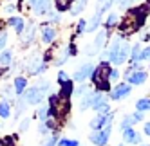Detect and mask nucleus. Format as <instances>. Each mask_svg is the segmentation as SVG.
Here are the masks:
<instances>
[{
  "label": "nucleus",
  "instance_id": "1",
  "mask_svg": "<svg viewBox=\"0 0 150 146\" xmlns=\"http://www.w3.org/2000/svg\"><path fill=\"white\" fill-rule=\"evenodd\" d=\"M110 65H109V61H101V63L94 69L92 72V81H94V85L96 88H98V92H107V90H110Z\"/></svg>",
  "mask_w": 150,
  "mask_h": 146
},
{
  "label": "nucleus",
  "instance_id": "2",
  "mask_svg": "<svg viewBox=\"0 0 150 146\" xmlns=\"http://www.w3.org/2000/svg\"><path fill=\"white\" fill-rule=\"evenodd\" d=\"M110 132H112V124H107V126L101 128V130H94L89 135V139L96 146H107V141H109V137H110Z\"/></svg>",
  "mask_w": 150,
  "mask_h": 146
},
{
  "label": "nucleus",
  "instance_id": "3",
  "mask_svg": "<svg viewBox=\"0 0 150 146\" xmlns=\"http://www.w3.org/2000/svg\"><path fill=\"white\" fill-rule=\"evenodd\" d=\"M125 79H127V83H130V85H143V83L148 79V74H146V70H132V69H128L125 72Z\"/></svg>",
  "mask_w": 150,
  "mask_h": 146
},
{
  "label": "nucleus",
  "instance_id": "4",
  "mask_svg": "<svg viewBox=\"0 0 150 146\" xmlns=\"http://www.w3.org/2000/svg\"><path fill=\"white\" fill-rule=\"evenodd\" d=\"M25 103H29V105H38V103L44 101V96L45 94L40 90V87H31V88H25V92L22 94Z\"/></svg>",
  "mask_w": 150,
  "mask_h": 146
},
{
  "label": "nucleus",
  "instance_id": "5",
  "mask_svg": "<svg viewBox=\"0 0 150 146\" xmlns=\"http://www.w3.org/2000/svg\"><path fill=\"white\" fill-rule=\"evenodd\" d=\"M130 92H132V85H130V83H120L117 87L110 88V96L109 98L112 101H120V99H123L127 96H130Z\"/></svg>",
  "mask_w": 150,
  "mask_h": 146
},
{
  "label": "nucleus",
  "instance_id": "6",
  "mask_svg": "<svg viewBox=\"0 0 150 146\" xmlns=\"http://www.w3.org/2000/svg\"><path fill=\"white\" fill-rule=\"evenodd\" d=\"M92 108H94L96 112H100V114H109L110 107H109V103H107V96H105L103 92H94Z\"/></svg>",
  "mask_w": 150,
  "mask_h": 146
},
{
  "label": "nucleus",
  "instance_id": "7",
  "mask_svg": "<svg viewBox=\"0 0 150 146\" xmlns=\"http://www.w3.org/2000/svg\"><path fill=\"white\" fill-rule=\"evenodd\" d=\"M107 38H109V33L107 31H100L98 33V36H96V40H94V44H92V47H89L85 53H87L89 56H92V54H98L100 51L105 47V41H107Z\"/></svg>",
  "mask_w": 150,
  "mask_h": 146
},
{
  "label": "nucleus",
  "instance_id": "8",
  "mask_svg": "<svg viewBox=\"0 0 150 146\" xmlns=\"http://www.w3.org/2000/svg\"><path fill=\"white\" fill-rule=\"evenodd\" d=\"M112 114H98L94 119H91V123H89V126L92 128V130H101V128H105L107 124H112Z\"/></svg>",
  "mask_w": 150,
  "mask_h": 146
},
{
  "label": "nucleus",
  "instance_id": "9",
  "mask_svg": "<svg viewBox=\"0 0 150 146\" xmlns=\"http://www.w3.org/2000/svg\"><path fill=\"white\" fill-rule=\"evenodd\" d=\"M94 65L91 63V61H87V63H83L76 72H74V81H85L89 76H92V72H94Z\"/></svg>",
  "mask_w": 150,
  "mask_h": 146
},
{
  "label": "nucleus",
  "instance_id": "10",
  "mask_svg": "<svg viewBox=\"0 0 150 146\" xmlns=\"http://www.w3.org/2000/svg\"><path fill=\"white\" fill-rule=\"evenodd\" d=\"M130 51H132V47L123 41L121 47H120V51H117V54H116V60L112 61V63H114V65H123L125 61L130 60Z\"/></svg>",
  "mask_w": 150,
  "mask_h": 146
},
{
  "label": "nucleus",
  "instance_id": "11",
  "mask_svg": "<svg viewBox=\"0 0 150 146\" xmlns=\"http://www.w3.org/2000/svg\"><path fill=\"white\" fill-rule=\"evenodd\" d=\"M47 69V65H45V60H40V58H33L29 61V67H27V70H29V74H42Z\"/></svg>",
  "mask_w": 150,
  "mask_h": 146
},
{
  "label": "nucleus",
  "instance_id": "12",
  "mask_svg": "<svg viewBox=\"0 0 150 146\" xmlns=\"http://www.w3.org/2000/svg\"><path fill=\"white\" fill-rule=\"evenodd\" d=\"M29 6L33 7V11L38 15H44L49 11L51 7V0H29Z\"/></svg>",
  "mask_w": 150,
  "mask_h": 146
},
{
  "label": "nucleus",
  "instance_id": "13",
  "mask_svg": "<svg viewBox=\"0 0 150 146\" xmlns=\"http://www.w3.org/2000/svg\"><path fill=\"white\" fill-rule=\"evenodd\" d=\"M123 141L128 142V144H139L143 141V137L134 128H127V130H123Z\"/></svg>",
  "mask_w": 150,
  "mask_h": 146
},
{
  "label": "nucleus",
  "instance_id": "14",
  "mask_svg": "<svg viewBox=\"0 0 150 146\" xmlns=\"http://www.w3.org/2000/svg\"><path fill=\"white\" fill-rule=\"evenodd\" d=\"M54 38H56V31L52 27H44L42 29V40H44L45 44H52Z\"/></svg>",
  "mask_w": 150,
  "mask_h": 146
},
{
  "label": "nucleus",
  "instance_id": "15",
  "mask_svg": "<svg viewBox=\"0 0 150 146\" xmlns=\"http://www.w3.org/2000/svg\"><path fill=\"white\" fill-rule=\"evenodd\" d=\"M92 101H94V92H87L85 96L81 98V103H80V110H87V108H92Z\"/></svg>",
  "mask_w": 150,
  "mask_h": 146
},
{
  "label": "nucleus",
  "instance_id": "16",
  "mask_svg": "<svg viewBox=\"0 0 150 146\" xmlns=\"http://www.w3.org/2000/svg\"><path fill=\"white\" fill-rule=\"evenodd\" d=\"M141 51H143L141 44L132 45V51H130V61L132 63H139V61H141Z\"/></svg>",
  "mask_w": 150,
  "mask_h": 146
},
{
  "label": "nucleus",
  "instance_id": "17",
  "mask_svg": "<svg viewBox=\"0 0 150 146\" xmlns=\"http://www.w3.org/2000/svg\"><path fill=\"white\" fill-rule=\"evenodd\" d=\"M9 25H11L18 34H22V33H24V20L20 18V16H13V18H9Z\"/></svg>",
  "mask_w": 150,
  "mask_h": 146
},
{
  "label": "nucleus",
  "instance_id": "18",
  "mask_svg": "<svg viewBox=\"0 0 150 146\" xmlns=\"http://www.w3.org/2000/svg\"><path fill=\"white\" fill-rule=\"evenodd\" d=\"M100 22H101V13L98 11V13H96V15L91 18V22L87 24V33H92V31H96V29H98Z\"/></svg>",
  "mask_w": 150,
  "mask_h": 146
},
{
  "label": "nucleus",
  "instance_id": "19",
  "mask_svg": "<svg viewBox=\"0 0 150 146\" xmlns=\"http://www.w3.org/2000/svg\"><path fill=\"white\" fill-rule=\"evenodd\" d=\"M25 88H27V79L22 78V76H18V78L15 79V92H16V94H24Z\"/></svg>",
  "mask_w": 150,
  "mask_h": 146
},
{
  "label": "nucleus",
  "instance_id": "20",
  "mask_svg": "<svg viewBox=\"0 0 150 146\" xmlns=\"http://www.w3.org/2000/svg\"><path fill=\"white\" fill-rule=\"evenodd\" d=\"M136 110H139V112L150 110V98H141V99H137V101H136Z\"/></svg>",
  "mask_w": 150,
  "mask_h": 146
},
{
  "label": "nucleus",
  "instance_id": "21",
  "mask_svg": "<svg viewBox=\"0 0 150 146\" xmlns=\"http://www.w3.org/2000/svg\"><path fill=\"white\" fill-rule=\"evenodd\" d=\"M60 94H63V96H67V98H71V94H74L72 81H71V79L65 81V83H62V90H60Z\"/></svg>",
  "mask_w": 150,
  "mask_h": 146
},
{
  "label": "nucleus",
  "instance_id": "22",
  "mask_svg": "<svg viewBox=\"0 0 150 146\" xmlns=\"http://www.w3.org/2000/svg\"><path fill=\"white\" fill-rule=\"evenodd\" d=\"M85 6H87V0H76V4L71 7V13L72 15H80L83 9H85Z\"/></svg>",
  "mask_w": 150,
  "mask_h": 146
},
{
  "label": "nucleus",
  "instance_id": "23",
  "mask_svg": "<svg viewBox=\"0 0 150 146\" xmlns=\"http://www.w3.org/2000/svg\"><path fill=\"white\" fill-rule=\"evenodd\" d=\"M11 53L9 51H4V53H0V67H7L9 63H11Z\"/></svg>",
  "mask_w": 150,
  "mask_h": 146
},
{
  "label": "nucleus",
  "instance_id": "24",
  "mask_svg": "<svg viewBox=\"0 0 150 146\" xmlns=\"http://www.w3.org/2000/svg\"><path fill=\"white\" fill-rule=\"evenodd\" d=\"M9 114H11L9 103H7V101H0V117L6 119V117H9Z\"/></svg>",
  "mask_w": 150,
  "mask_h": 146
},
{
  "label": "nucleus",
  "instance_id": "25",
  "mask_svg": "<svg viewBox=\"0 0 150 146\" xmlns=\"http://www.w3.org/2000/svg\"><path fill=\"white\" fill-rule=\"evenodd\" d=\"M74 0H56V9L58 11H67V9H71Z\"/></svg>",
  "mask_w": 150,
  "mask_h": 146
},
{
  "label": "nucleus",
  "instance_id": "26",
  "mask_svg": "<svg viewBox=\"0 0 150 146\" xmlns=\"http://www.w3.org/2000/svg\"><path fill=\"white\" fill-rule=\"evenodd\" d=\"M33 38H35V27L29 25V29L25 31V33H22V41H24V44H27V41H31Z\"/></svg>",
  "mask_w": 150,
  "mask_h": 146
},
{
  "label": "nucleus",
  "instance_id": "27",
  "mask_svg": "<svg viewBox=\"0 0 150 146\" xmlns=\"http://www.w3.org/2000/svg\"><path fill=\"white\" fill-rule=\"evenodd\" d=\"M132 124H134L132 116H125V117L121 119V123H120V128H121V130H127V128H132Z\"/></svg>",
  "mask_w": 150,
  "mask_h": 146
},
{
  "label": "nucleus",
  "instance_id": "28",
  "mask_svg": "<svg viewBox=\"0 0 150 146\" xmlns=\"http://www.w3.org/2000/svg\"><path fill=\"white\" fill-rule=\"evenodd\" d=\"M36 116H38V119H40L42 123H45V121L49 119V108H47V107L38 108V114H36Z\"/></svg>",
  "mask_w": 150,
  "mask_h": 146
},
{
  "label": "nucleus",
  "instance_id": "29",
  "mask_svg": "<svg viewBox=\"0 0 150 146\" xmlns=\"http://www.w3.org/2000/svg\"><path fill=\"white\" fill-rule=\"evenodd\" d=\"M117 24V15L116 13H110L109 16H107V22H105V27L107 29H110V27H114Z\"/></svg>",
  "mask_w": 150,
  "mask_h": 146
},
{
  "label": "nucleus",
  "instance_id": "30",
  "mask_svg": "<svg viewBox=\"0 0 150 146\" xmlns=\"http://www.w3.org/2000/svg\"><path fill=\"white\" fill-rule=\"evenodd\" d=\"M58 144H60V146H80L78 141H72V139H60Z\"/></svg>",
  "mask_w": 150,
  "mask_h": 146
},
{
  "label": "nucleus",
  "instance_id": "31",
  "mask_svg": "<svg viewBox=\"0 0 150 146\" xmlns=\"http://www.w3.org/2000/svg\"><path fill=\"white\" fill-rule=\"evenodd\" d=\"M137 2V0H120L117 2V6H120V9H127V7H130Z\"/></svg>",
  "mask_w": 150,
  "mask_h": 146
},
{
  "label": "nucleus",
  "instance_id": "32",
  "mask_svg": "<svg viewBox=\"0 0 150 146\" xmlns=\"http://www.w3.org/2000/svg\"><path fill=\"white\" fill-rule=\"evenodd\" d=\"M16 103H18V105H16V117H18L20 114L25 110V99H18Z\"/></svg>",
  "mask_w": 150,
  "mask_h": 146
},
{
  "label": "nucleus",
  "instance_id": "33",
  "mask_svg": "<svg viewBox=\"0 0 150 146\" xmlns=\"http://www.w3.org/2000/svg\"><path fill=\"white\" fill-rule=\"evenodd\" d=\"M141 61H150V45H146L141 51Z\"/></svg>",
  "mask_w": 150,
  "mask_h": 146
},
{
  "label": "nucleus",
  "instance_id": "34",
  "mask_svg": "<svg viewBox=\"0 0 150 146\" xmlns=\"http://www.w3.org/2000/svg\"><path fill=\"white\" fill-rule=\"evenodd\" d=\"M87 92H89V87L87 85H81V87H78L76 90H74V96H85Z\"/></svg>",
  "mask_w": 150,
  "mask_h": 146
},
{
  "label": "nucleus",
  "instance_id": "35",
  "mask_svg": "<svg viewBox=\"0 0 150 146\" xmlns=\"http://www.w3.org/2000/svg\"><path fill=\"white\" fill-rule=\"evenodd\" d=\"M85 31H87V22H85V20H80V22H78V31H76V33L81 34V33H85Z\"/></svg>",
  "mask_w": 150,
  "mask_h": 146
},
{
  "label": "nucleus",
  "instance_id": "36",
  "mask_svg": "<svg viewBox=\"0 0 150 146\" xmlns=\"http://www.w3.org/2000/svg\"><path fill=\"white\" fill-rule=\"evenodd\" d=\"M120 76H121V72L117 70V69H112L110 70V81H117V79H120Z\"/></svg>",
  "mask_w": 150,
  "mask_h": 146
},
{
  "label": "nucleus",
  "instance_id": "37",
  "mask_svg": "<svg viewBox=\"0 0 150 146\" xmlns=\"http://www.w3.org/2000/svg\"><path fill=\"white\" fill-rule=\"evenodd\" d=\"M143 112H139V110H136L134 114H132V119H134V123H139V121H143Z\"/></svg>",
  "mask_w": 150,
  "mask_h": 146
},
{
  "label": "nucleus",
  "instance_id": "38",
  "mask_svg": "<svg viewBox=\"0 0 150 146\" xmlns=\"http://www.w3.org/2000/svg\"><path fill=\"white\" fill-rule=\"evenodd\" d=\"M58 81H60V83H65V81H69V76H67V72L60 70V72H58Z\"/></svg>",
  "mask_w": 150,
  "mask_h": 146
},
{
  "label": "nucleus",
  "instance_id": "39",
  "mask_svg": "<svg viewBox=\"0 0 150 146\" xmlns=\"http://www.w3.org/2000/svg\"><path fill=\"white\" fill-rule=\"evenodd\" d=\"M38 132H40V135H47L49 133V126H47L45 123H42L40 126H38Z\"/></svg>",
  "mask_w": 150,
  "mask_h": 146
},
{
  "label": "nucleus",
  "instance_id": "40",
  "mask_svg": "<svg viewBox=\"0 0 150 146\" xmlns=\"http://www.w3.org/2000/svg\"><path fill=\"white\" fill-rule=\"evenodd\" d=\"M29 123H31V119L27 117V119H24L22 121V124H20V132H25L27 130V126H29Z\"/></svg>",
  "mask_w": 150,
  "mask_h": 146
},
{
  "label": "nucleus",
  "instance_id": "41",
  "mask_svg": "<svg viewBox=\"0 0 150 146\" xmlns=\"http://www.w3.org/2000/svg\"><path fill=\"white\" fill-rule=\"evenodd\" d=\"M56 142H58V139H56V137H49V139L45 141V144H44V146H56Z\"/></svg>",
  "mask_w": 150,
  "mask_h": 146
},
{
  "label": "nucleus",
  "instance_id": "42",
  "mask_svg": "<svg viewBox=\"0 0 150 146\" xmlns=\"http://www.w3.org/2000/svg\"><path fill=\"white\" fill-rule=\"evenodd\" d=\"M0 146H13V141L11 139H2V141H0Z\"/></svg>",
  "mask_w": 150,
  "mask_h": 146
},
{
  "label": "nucleus",
  "instance_id": "43",
  "mask_svg": "<svg viewBox=\"0 0 150 146\" xmlns=\"http://www.w3.org/2000/svg\"><path fill=\"white\" fill-rule=\"evenodd\" d=\"M6 41H7V36H6V34H2V36H0V51H2V47L6 45Z\"/></svg>",
  "mask_w": 150,
  "mask_h": 146
},
{
  "label": "nucleus",
  "instance_id": "44",
  "mask_svg": "<svg viewBox=\"0 0 150 146\" xmlns=\"http://www.w3.org/2000/svg\"><path fill=\"white\" fill-rule=\"evenodd\" d=\"M143 132H145V135H148V137H150V123H145V128H143Z\"/></svg>",
  "mask_w": 150,
  "mask_h": 146
},
{
  "label": "nucleus",
  "instance_id": "45",
  "mask_svg": "<svg viewBox=\"0 0 150 146\" xmlns=\"http://www.w3.org/2000/svg\"><path fill=\"white\" fill-rule=\"evenodd\" d=\"M13 11H15L13 6H7V7H6V13H13Z\"/></svg>",
  "mask_w": 150,
  "mask_h": 146
},
{
  "label": "nucleus",
  "instance_id": "46",
  "mask_svg": "<svg viewBox=\"0 0 150 146\" xmlns=\"http://www.w3.org/2000/svg\"><path fill=\"white\" fill-rule=\"evenodd\" d=\"M117 146H121V144H117Z\"/></svg>",
  "mask_w": 150,
  "mask_h": 146
},
{
  "label": "nucleus",
  "instance_id": "47",
  "mask_svg": "<svg viewBox=\"0 0 150 146\" xmlns=\"http://www.w3.org/2000/svg\"><path fill=\"white\" fill-rule=\"evenodd\" d=\"M0 126H2V124H0Z\"/></svg>",
  "mask_w": 150,
  "mask_h": 146
}]
</instances>
